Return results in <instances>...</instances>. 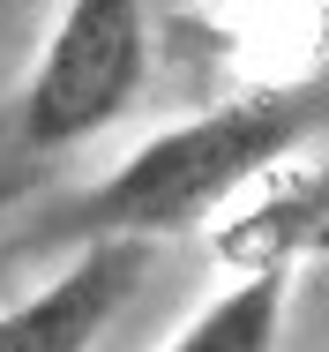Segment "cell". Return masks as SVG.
<instances>
[{
    "label": "cell",
    "instance_id": "cell-5",
    "mask_svg": "<svg viewBox=\"0 0 329 352\" xmlns=\"http://www.w3.org/2000/svg\"><path fill=\"white\" fill-rule=\"evenodd\" d=\"M292 278H299V270H240V285L217 292L165 352H277Z\"/></svg>",
    "mask_w": 329,
    "mask_h": 352
},
{
    "label": "cell",
    "instance_id": "cell-6",
    "mask_svg": "<svg viewBox=\"0 0 329 352\" xmlns=\"http://www.w3.org/2000/svg\"><path fill=\"white\" fill-rule=\"evenodd\" d=\"M0 263H8V255H0Z\"/></svg>",
    "mask_w": 329,
    "mask_h": 352
},
{
    "label": "cell",
    "instance_id": "cell-2",
    "mask_svg": "<svg viewBox=\"0 0 329 352\" xmlns=\"http://www.w3.org/2000/svg\"><path fill=\"white\" fill-rule=\"evenodd\" d=\"M150 82V0H67L0 113V180L113 128Z\"/></svg>",
    "mask_w": 329,
    "mask_h": 352
},
{
    "label": "cell",
    "instance_id": "cell-4",
    "mask_svg": "<svg viewBox=\"0 0 329 352\" xmlns=\"http://www.w3.org/2000/svg\"><path fill=\"white\" fill-rule=\"evenodd\" d=\"M262 188V180H255ZM217 263L232 270H307L315 248H322V173L307 157L277 165L269 188L247 203V217H225L217 225Z\"/></svg>",
    "mask_w": 329,
    "mask_h": 352
},
{
    "label": "cell",
    "instance_id": "cell-1",
    "mask_svg": "<svg viewBox=\"0 0 329 352\" xmlns=\"http://www.w3.org/2000/svg\"><path fill=\"white\" fill-rule=\"evenodd\" d=\"M322 120H329L322 82L240 90V98L209 105L195 120H172L150 142H135L98 188H82L75 203L45 210V225H30L0 255H67L82 240H142V248H157L172 232H195L217 210H232L255 180H269L277 165L307 157Z\"/></svg>",
    "mask_w": 329,
    "mask_h": 352
},
{
    "label": "cell",
    "instance_id": "cell-3",
    "mask_svg": "<svg viewBox=\"0 0 329 352\" xmlns=\"http://www.w3.org/2000/svg\"><path fill=\"white\" fill-rule=\"evenodd\" d=\"M67 255L75 263L53 285H38L30 300L0 307V352H90L105 338V322L128 307L142 270H150L142 240H82Z\"/></svg>",
    "mask_w": 329,
    "mask_h": 352
}]
</instances>
